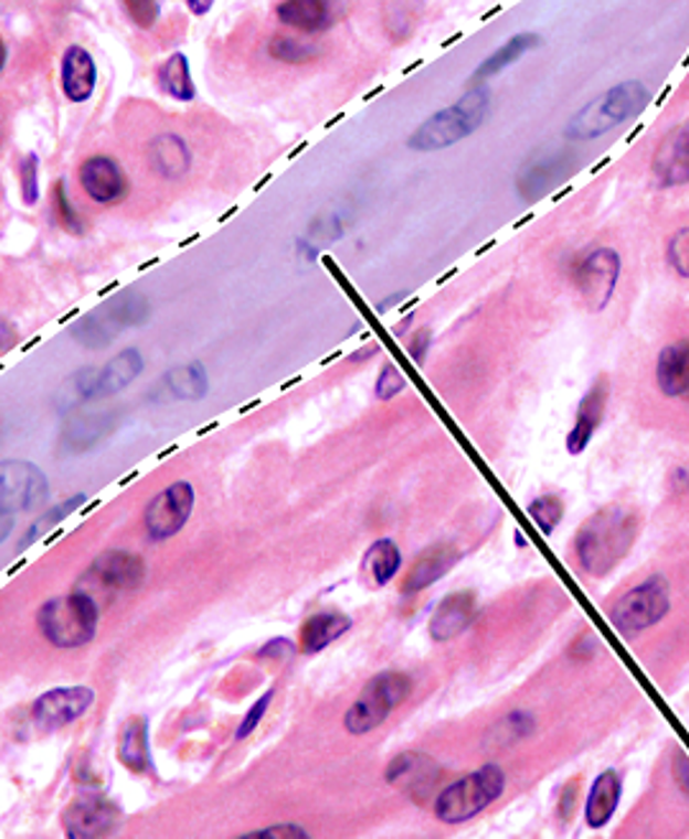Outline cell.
Returning a JSON list of instances; mask_svg holds the SVG:
<instances>
[{"label": "cell", "mask_w": 689, "mask_h": 839, "mask_svg": "<svg viewBox=\"0 0 689 839\" xmlns=\"http://www.w3.org/2000/svg\"><path fill=\"white\" fill-rule=\"evenodd\" d=\"M638 516L626 506H605L577 529L574 556L590 577H605L626 559L638 537Z\"/></svg>", "instance_id": "cell-1"}, {"label": "cell", "mask_w": 689, "mask_h": 839, "mask_svg": "<svg viewBox=\"0 0 689 839\" xmlns=\"http://www.w3.org/2000/svg\"><path fill=\"white\" fill-rule=\"evenodd\" d=\"M649 103L651 93L644 82H621V85L611 87L608 93L595 97L593 103H587L585 108L574 113V118L568 123V128H564V138L572 144L595 141V138L611 134L613 128H618L626 120L642 115Z\"/></svg>", "instance_id": "cell-2"}, {"label": "cell", "mask_w": 689, "mask_h": 839, "mask_svg": "<svg viewBox=\"0 0 689 839\" xmlns=\"http://www.w3.org/2000/svg\"><path fill=\"white\" fill-rule=\"evenodd\" d=\"M488 110L490 89L486 85H473V89H467L449 108L430 115L406 138V148H412V151H439V148L455 146L483 126V120L488 118Z\"/></svg>", "instance_id": "cell-3"}, {"label": "cell", "mask_w": 689, "mask_h": 839, "mask_svg": "<svg viewBox=\"0 0 689 839\" xmlns=\"http://www.w3.org/2000/svg\"><path fill=\"white\" fill-rule=\"evenodd\" d=\"M97 623H100V605L85 590L52 597L36 613L41 636L64 651L89 644L97 633Z\"/></svg>", "instance_id": "cell-4"}, {"label": "cell", "mask_w": 689, "mask_h": 839, "mask_svg": "<svg viewBox=\"0 0 689 839\" xmlns=\"http://www.w3.org/2000/svg\"><path fill=\"white\" fill-rule=\"evenodd\" d=\"M506 788V771L488 763L480 771L463 776L449 784L434 801V817L445 825H463V821L478 817L490 804L500 799Z\"/></svg>", "instance_id": "cell-5"}, {"label": "cell", "mask_w": 689, "mask_h": 839, "mask_svg": "<svg viewBox=\"0 0 689 839\" xmlns=\"http://www.w3.org/2000/svg\"><path fill=\"white\" fill-rule=\"evenodd\" d=\"M412 694V679L404 671H381L360 689L356 702L344 712V730L350 735H368L381 728L399 704Z\"/></svg>", "instance_id": "cell-6"}, {"label": "cell", "mask_w": 689, "mask_h": 839, "mask_svg": "<svg viewBox=\"0 0 689 839\" xmlns=\"http://www.w3.org/2000/svg\"><path fill=\"white\" fill-rule=\"evenodd\" d=\"M669 582L661 574H654V577L644 580L634 590H628L626 595L615 599L608 618L621 636L630 638L659 623L669 613Z\"/></svg>", "instance_id": "cell-7"}, {"label": "cell", "mask_w": 689, "mask_h": 839, "mask_svg": "<svg viewBox=\"0 0 689 839\" xmlns=\"http://www.w3.org/2000/svg\"><path fill=\"white\" fill-rule=\"evenodd\" d=\"M49 480L41 467L26 459L0 463V516L29 513L46 503Z\"/></svg>", "instance_id": "cell-8"}, {"label": "cell", "mask_w": 689, "mask_h": 839, "mask_svg": "<svg viewBox=\"0 0 689 839\" xmlns=\"http://www.w3.org/2000/svg\"><path fill=\"white\" fill-rule=\"evenodd\" d=\"M621 256L618 251L611 245H601V248L590 251L572 270V282L577 286L582 301L587 304V309L603 311L608 307L615 286L621 278Z\"/></svg>", "instance_id": "cell-9"}, {"label": "cell", "mask_w": 689, "mask_h": 839, "mask_svg": "<svg viewBox=\"0 0 689 839\" xmlns=\"http://www.w3.org/2000/svg\"><path fill=\"white\" fill-rule=\"evenodd\" d=\"M144 577H146V564L141 556L130 554V551L126 549H110V551H103V554L89 564L80 590L89 592V595L97 590L134 592L141 587Z\"/></svg>", "instance_id": "cell-10"}, {"label": "cell", "mask_w": 689, "mask_h": 839, "mask_svg": "<svg viewBox=\"0 0 689 839\" xmlns=\"http://www.w3.org/2000/svg\"><path fill=\"white\" fill-rule=\"evenodd\" d=\"M77 182L87 200L100 208H115V204L126 202L130 192L126 169L108 153L87 156L77 169Z\"/></svg>", "instance_id": "cell-11"}, {"label": "cell", "mask_w": 689, "mask_h": 839, "mask_svg": "<svg viewBox=\"0 0 689 839\" xmlns=\"http://www.w3.org/2000/svg\"><path fill=\"white\" fill-rule=\"evenodd\" d=\"M194 508V488L190 482H174L159 496L151 498V503L144 511V525L149 537L161 541L179 533L190 521Z\"/></svg>", "instance_id": "cell-12"}, {"label": "cell", "mask_w": 689, "mask_h": 839, "mask_svg": "<svg viewBox=\"0 0 689 839\" xmlns=\"http://www.w3.org/2000/svg\"><path fill=\"white\" fill-rule=\"evenodd\" d=\"M123 814L108 796L85 794L64 811V832L72 839L108 837L120 827Z\"/></svg>", "instance_id": "cell-13"}, {"label": "cell", "mask_w": 689, "mask_h": 839, "mask_svg": "<svg viewBox=\"0 0 689 839\" xmlns=\"http://www.w3.org/2000/svg\"><path fill=\"white\" fill-rule=\"evenodd\" d=\"M95 702V692L89 687H60L41 694L31 710L34 725L44 732H54L77 722Z\"/></svg>", "instance_id": "cell-14"}, {"label": "cell", "mask_w": 689, "mask_h": 839, "mask_svg": "<svg viewBox=\"0 0 689 839\" xmlns=\"http://www.w3.org/2000/svg\"><path fill=\"white\" fill-rule=\"evenodd\" d=\"M651 179L661 189L689 184V120L661 138L651 159Z\"/></svg>", "instance_id": "cell-15"}, {"label": "cell", "mask_w": 689, "mask_h": 839, "mask_svg": "<svg viewBox=\"0 0 689 839\" xmlns=\"http://www.w3.org/2000/svg\"><path fill=\"white\" fill-rule=\"evenodd\" d=\"M118 424V411H80L64 424L60 447L67 455H80L108 439Z\"/></svg>", "instance_id": "cell-16"}, {"label": "cell", "mask_w": 689, "mask_h": 839, "mask_svg": "<svg viewBox=\"0 0 689 839\" xmlns=\"http://www.w3.org/2000/svg\"><path fill=\"white\" fill-rule=\"evenodd\" d=\"M608 396H611L608 378H597V381L593 383V389H590L585 393V399L580 401L577 416H574V424L568 434V452L570 455H582V452L587 449V444L593 442L595 429L601 426L603 416H605Z\"/></svg>", "instance_id": "cell-17"}, {"label": "cell", "mask_w": 689, "mask_h": 839, "mask_svg": "<svg viewBox=\"0 0 689 839\" xmlns=\"http://www.w3.org/2000/svg\"><path fill=\"white\" fill-rule=\"evenodd\" d=\"M62 93L70 103H87L97 87V64L85 46L72 44L64 49L60 64Z\"/></svg>", "instance_id": "cell-18"}, {"label": "cell", "mask_w": 689, "mask_h": 839, "mask_svg": "<svg viewBox=\"0 0 689 839\" xmlns=\"http://www.w3.org/2000/svg\"><path fill=\"white\" fill-rule=\"evenodd\" d=\"M475 613H478V599H475V592L470 590H459L453 592V595L442 599L434 610L432 620H430V636L437 640V644H445V640L457 638L467 625L473 623Z\"/></svg>", "instance_id": "cell-19"}, {"label": "cell", "mask_w": 689, "mask_h": 839, "mask_svg": "<svg viewBox=\"0 0 689 839\" xmlns=\"http://www.w3.org/2000/svg\"><path fill=\"white\" fill-rule=\"evenodd\" d=\"M146 159L163 182H179L192 169V148L177 134H161L149 141Z\"/></svg>", "instance_id": "cell-20"}, {"label": "cell", "mask_w": 689, "mask_h": 839, "mask_svg": "<svg viewBox=\"0 0 689 839\" xmlns=\"http://www.w3.org/2000/svg\"><path fill=\"white\" fill-rule=\"evenodd\" d=\"M276 19L301 34H322L335 23V3L332 0H282L276 6Z\"/></svg>", "instance_id": "cell-21"}, {"label": "cell", "mask_w": 689, "mask_h": 839, "mask_svg": "<svg viewBox=\"0 0 689 839\" xmlns=\"http://www.w3.org/2000/svg\"><path fill=\"white\" fill-rule=\"evenodd\" d=\"M568 163H570V156L564 151L544 156V159H539V161H527L523 163V169L519 171V177H516V192H519L523 202L541 200L549 189L560 182Z\"/></svg>", "instance_id": "cell-22"}, {"label": "cell", "mask_w": 689, "mask_h": 839, "mask_svg": "<svg viewBox=\"0 0 689 839\" xmlns=\"http://www.w3.org/2000/svg\"><path fill=\"white\" fill-rule=\"evenodd\" d=\"M656 385L667 399L689 393V340H677L661 348L656 358Z\"/></svg>", "instance_id": "cell-23"}, {"label": "cell", "mask_w": 689, "mask_h": 839, "mask_svg": "<svg viewBox=\"0 0 689 839\" xmlns=\"http://www.w3.org/2000/svg\"><path fill=\"white\" fill-rule=\"evenodd\" d=\"M457 559H459V551L447 544H439V546H432L430 551H424V554L414 562L412 570H409L404 584H401V592H404V595H416V592L432 587L434 582H439L449 570H453V566L457 564Z\"/></svg>", "instance_id": "cell-24"}, {"label": "cell", "mask_w": 689, "mask_h": 839, "mask_svg": "<svg viewBox=\"0 0 689 839\" xmlns=\"http://www.w3.org/2000/svg\"><path fill=\"white\" fill-rule=\"evenodd\" d=\"M144 373V355L138 348H126L97 370V399L126 391Z\"/></svg>", "instance_id": "cell-25"}, {"label": "cell", "mask_w": 689, "mask_h": 839, "mask_svg": "<svg viewBox=\"0 0 689 839\" xmlns=\"http://www.w3.org/2000/svg\"><path fill=\"white\" fill-rule=\"evenodd\" d=\"M621 792H623V780L618 776V771L608 768L595 778V784L593 788H590V796H587V806H585L587 827L603 829L605 825H608L615 809H618Z\"/></svg>", "instance_id": "cell-26"}, {"label": "cell", "mask_w": 689, "mask_h": 839, "mask_svg": "<svg viewBox=\"0 0 689 839\" xmlns=\"http://www.w3.org/2000/svg\"><path fill=\"white\" fill-rule=\"evenodd\" d=\"M352 620L340 610L315 613L301 625V651L319 654L350 630Z\"/></svg>", "instance_id": "cell-27"}, {"label": "cell", "mask_w": 689, "mask_h": 839, "mask_svg": "<svg viewBox=\"0 0 689 839\" xmlns=\"http://www.w3.org/2000/svg\"><path fill=\"white\" fill-rule=\"evenodd\" d=\"M118 761L134 773H146L151 768L149 722H146V718H134L126 722L118 740Z\"/></svg>", "instance_id": "cell-28"}, {"label": "cell", "mask_w": 689, "mask_h": 839, "mask_svg": "<svg viewBox=\"0 0 689 839\" xmlns=\"http://www.w3.org/2000/svg\"><path fill=\"white\" fill-rule=\"evenodd\" d=\"M161 385L177 401H202L210 391V378L202 363L174 365L163 373Z\"/></svg>", "instance_id": "cell-29"}, {"label": "cell", "mask_w": 689, "mask_h": 839, "mask_svg": "<svg viewBox=\"0 0 689 839\" xmlns=\"http://www.w3.org/2000/svg\"><path fill=\"white\" fill-rule=\"evenodd\" d=\"M539 44H541L539 34H516V36H511L506 41V44H500L496 52L488 56V60L480 62V67L475 70V74H473V85H483V82L496 77L498 72L511 67L513 62H519L523 54L531 52V49H537Z\"/></svg>", "instance_id": "cell-30"}, {"label": "cell", "mask_w": 689, "mask_h": 839, "mask_svg": "<svg viewBox=\"0 0 689 839\" xmlns=\"http://www.w3.org/2000/svg\"><path fill=\"white\" fill-rule=\"evenodd\" d=\"M100 315L108 319L113 327L118 329H130V327H141L149 322L151 307L149 299L138 291H120L118 296H113L110 301L103 304Z\"/></svg>", "instance_id": "cell-31"}, {"label": "cell", "mask_w": 689, "mask_h": 839, "mask_svg": "<svg viewBox=\"0 0 689 839\" xmlns=\"http://www.w3.org/2000/svg\"><path fill=\"white\" fill-rule=\"evenodd\" d=\"M97 399V368L87 365L80 368L77 373H72L54 393V406L62 414H70L80 406H85L87 401Z\"/></svg>", "instance_id": "cell-32"}, {"label": "cell", "mask_w": 689, "mask_h": 839, "mask_svg": "<svg viewBox=\"0 0 689 839\" xmlns=\"http://www.w3.org/2000/svg\"><path fill=\"white\" fill-rule=\"evenodd\" d=\"M159 87L177 103H192L197 97V87L192 82L190 60L182 52L171 54L159 70Z\"/></svg>", "instance_id": "cell-33"}, {"label": "cell", "mask_w": 689, "mask_h": 839, "mask_svg": "<svg viewBox=\"0 0 689 839\" xmlns=\"http://www.w3.org/2000/svg\"><path fill=\"white\" fill-rule=\"evenodd\" d=\"M399 566H401V551L391 539L375 541V544L365 551L363 572L371 577L373 587H383V584H389L393 577H396Z\"/></svg>", "instance_id": "cell-34"}, {"label": "cell", "mask_w": 689, "mask_h": 839, "mask_svg": "<svg viewBox=\"0 0 689 839\" xmlns=\"http://www.w3.org/2000/svg\"><path fill=\"white\" fill-rule=\"evenodd\" d=\"M437 768L432 766V761L426 758L422 753H401L396 758L391 761V766L385 768V780L389 784H399V780H406L409 788L416 792V788H430V780L426 776L434 773Z\"/></svg>", "instance_id": "cell-35"}, {"label": "cell", "mask_w": 689, "mask_h": 839, "mask_svg": "<svg viewBox=\"0 0 689 839\" xmlns=\"http://www.w3.org/2000/svg\"><path fill=\"white\" fill-rule=\"evenodd\" d=\"M85 500H87L85 492H80V496H72V498L64 500V503L49 508L46 513H41L36 518V521L29 525L26 533H23V539L19 541V551H26L29 546H34L39 539L46 537V531L56 529V525H60L64 521V518H70L72 513L80 511V508L85 506Z\"/></svg>", "instance_id": "cell-36"}, {"label": "cell", "mask_w": 689, "mask_h": 839, "mask_svg": "<svg viewBox=\"0 0 689 839\" xmlns=\"http://www.w3.org/2000/svg\"><path fill=\"white\" fill-rule=\"evenodd\" d=\"M120 329L113 327L108 319H105L100 311H93V315H85L80 319V322H75L70 327V334L72 340L80 342L82 348L87 350H100V348H108V344L118 337Z\"/></svg>", "instance_id": "cell-37"}, {"label": "cell", "mask_w": 689, "mask_h": 839, "mask_svg": "<svg viewBox=\"0 0 689 839\" xmlns=\"http://www.w3.org/2000/svg\"><path fill=\"white\" fill-rule=\"evenodd\" d=\"M534 730H537L534 714L519 710L500 720L498 725L488 732L486 743H490L494 747H508V745L519 743V740L523 737H529Z\"/></svg>", "instance_id": "cell-38"}, {"label": "cell", "mask_w": 689, "mask_h": 839, "mask_svg": "<svg viewBox=\"0 0 689 839\" xmlns=\"http://www.w3.org/2000/svg\"><path fill=\"white\" fill-rule=\"evenodd\" d=\"M319 54V49L309 41H299L292 36H274L268 41V56L274 62L284 64H305Z\"/></svg>", "instance_id": "cell-39"}, {"label": "cell", "mask_w": 689, "mask_h": 839, "mask_svg": "<svg viewBox=\"0 0 689 839\" xmlns=\"http://www.w3.org/2000/svg\"><path fill=\"white\" fill-rule=\"evenodd\" d=\"M527 511L531 516V521L539 525V531L544 533V537H549V533H554V529L562 521L564 503L556 496H539L531 500Z\"/></svg>", "instance_id": "cell-40"}, {"label": "cell", "mask_w": 689, "mask_h": 839, "mask_svg": "<svg viewBox=\"0 0 689 839\" xmlns=\"http://www.w3.org/2000/svg\"><path fill=\"white\" fill-rule=\"evenodd\" d=\"M54 215H56V220H60V225L67 230V233H72V235L85 233V222H82L77 208L72 204L67 184L64 182L54 184Z\"/></svg>", "instance_id": "cell-41"}, {"label": "cell", "mask_w": 689, "mask_h": 839, "mask_svg": "<svg viewBox=\"0 0 689 839\" xmlns=\"http://www.w3.org/2000/svg\"><path fill=\"white\" fill-rule=\"evenodd\" d=\"M39 156L36 153H29L26 159H23L19 163V192H21V200L26 208H34V204H39V197H41V184H39V174H41V167H39Z\"/></svg>", "instance_id": "cell-42"}, {"label": "cell", "mask_w": 689, "mask_h": 839, "mask_svg": "<svg viewBox=\"0 0 689 839\" xmlns=\"http://www.w3.org/2000/svg\"><path fill=\"white\" fill-rule=\"evenodd\" d=\"M667 261H669V266L675 268L677 276L689 278V225L679 227L677 233L669 237Z\"/></svg>", "instance_id": "cell-43"}, {"label": "cell", "mask_w": 689, "mask_h": 839, "mask_svg": "<svg viewBox=\"0 0 689 839\" xmlns=\"http://www.w3.org/2000/svg\"><path fill=\"white\" fill-rule=\"evenodd\" d=\"M161 3L163 0H123L130 21H134L138 29L156 26V21H159V15H161Z\"/></svg>", "instance_id": "cell-44"}, {"label": "cell", "mask_w": 689, "mask_h": 839, "mask_svg": "<svg viewBox=\"0 0 689 839\" xmlns=\"http://www.w3.org/2000/svg\"><path fill=\"white\" fill-rule=\"evenodd\" d=\"M404 391H406V378H404V373H401V370L396 365H393V363H389L379 373V381H375V399H379V401H391V399H396L399 393H404Z\"/></svg>", "instance_id": "cell-45"}, {"label": "cell", "mask_w": 689, "mask_h": 839, "mask_svg": "<svg viewBox=\"0 0 689 839\" xmlns=\"http://www.w3.org/2000/svg\"><path fill=\"white\" fill-rule=\"evenodd\" d=\"M271 699H274V692H266L264 697H261V699H258V702H256V704H253V707H251L248 714H245L243 722H241V728H237V730H235V737H237V740H245V737H248V735H251V732H253V730H256V728H258V722H261V720H264V714H266V710H268Z\"/></svg>", "instance_id": "cell-46"}, {"label": "cell", "mask_w": 689, "mask_h": 839, "mask_svg": "<svg viewBox=\"0 0 689 839\" xmlns=\"http://www.w3.org/2000/svg\"><path fill=\"white\" fill-rule=\"evenodd\" d=\"M344 220L340 215H325L322 220L311 222V235H317L319 241H338V237L344 235Z\"/></svg>", "instance_id": "cell-47"}, {"label": "cell", "mask_w": 689, "mask_h": 839, "mask_svg": "<svg viewBox=\"0 0 689 839\" xmlns=\"http://www.w3.org/2000/svg\"><path fill=\"white\" fill-rule=\"evenodd\" d=\"M430 344H432V332L426 327L420 329V332H414L412 340H409V355H412L416 365H424L426 352H430Z\"/></svg>", "instance_id": "cell-48"}, {"label": "cell", "mask_w": 689, "mask_h": 839, "mask_svg": "<svg viewBox=\"0 0 689 839\" xmlns=\"http://www.w3.org/2000/svg\"><path fill=\"white\" fill-rule=\"evenodd\" d=\"M577 796H580V780L574 778L572 784L564 786V792L560 796V806H556V814H560L562 821L572 819V811H574V804H577Z\"/></svg>", "instance_id": "cell-49"}, {"label": "cell", "mask_w": 689, "mask_h": 839, "mask_svg": "<svg viewBox=\"0 0 689 839\" xmlns=\"http://www.w3.org/2000/svg\"><path fill=\"white\" fill-rule=\"evenodd\" d=\"M256 837H309L305 827L297 825H276V827H266L258 829V832L245 835V839H256Z\"/></svg>", "instance_id": "cell-50"}, {"label": "cell", "mask_w": 689, "mask_h": 839, "mask_svg": "<svg viewBox=\"0 0 689 839\" xmlns=\"http://www.w3.org/2000/svg\"><path fill=\"white\" fill-rule=\"evenodd\" d=\"M258 656L261 658H292L294 656V646L289 644V640L276 638V640H271L268 646L261 648Z\"/></svg>", "instance_id": "cell-51"}, {"label": "cell", "mask_w": 689, "mask_h": 839, "mask_svg": "<svg viewBox=\"0 0 689 839\" xmlns=\"http://www.w3.org/2000/svg\"><path fill=\"white\" fill-rule=\"evenodd\" d=\"M595 648H597V638L593 636V633H585V636H582V638L577 640V644L572 646L570 656H572V658H590V656L595 654Z\"/></svg>", "instance_id": "cell-52"}, {"label": "cell", "mask_w": 689, "mask_h": 839, "mask_svg": "<svg viewBox=\"0 0 689 839\" xmlns=\"http://www.w3.org/2000/svg\"><path fill=\"white\" fill-rule=\"evenodd\" d=\"M675 776H677V784L682 792L689 796V758L685 753L677 755L675 761Z\"/></svg>", "instance_id": "cell-53"}, {"label": "cell", "mask_w": 689, "mask_h": 839, "mask_svg": "<svg viewBox=\"0 0 689 839\" xmlns=\"http://www.w3.org/2000/svg\"><path fill=\"white\" fill-rule=\"evenodd\" d=\"M184 3L194 15H208L210 8L215 6V0H184Z\"/></svg>", "instance_id": "cell-54"}, {"label": "cell", "mask_w": 689, "mask_h": 839, "mask_svg": "<svg viewBox=\"0 0 689 839\" xmlns=\"http://www.w3.org/2000/svg\"><path fill=\"white\" fill-rule=\"evenodd\" d=\"M375 352H379V344H368V348L358 350V352H352V355H350V363H360V360H368V358H373V355H375Z\"/></svg>", "instance_id": "cell-55"}, {"label": "cell", "mask_w": 689, "mask_h": 839, "mask_svg": "<svg viewBox=\"0 0 689 839\" xmlns=\"http://www.w3.org/2000/svg\"><path fill=\"white\" fill-rule=\"evenodd\" d=\"M401 299H406V291H399V294H393V296H389V299H383V301H379V307H375V309H379V311H381V315H383V311H389V309H393V304H399Z\"/></svg>", "instance_id": "cell-56"}, {"label": "cell", "mask_w": 689, "mask_h": 839, "mask_svg": "<svg viewBox=\"0 0 689 839\" xmlns=\"http://www.w3.org/2000/svg\"><path fill=\"white\" fill-rule=\"evenodd\" d=\"M11 531H13V518L0 516V544H3V541L11 537Z\"/></svg>", "instance_id": "cell-57"}, {"label": "cell", "mask_w": 689, "mask_h": 839, "mask_svg": "<svg viewBox=\"0 0 689 839\" xmlns=\"http://www.w3.org/2000/svg\"><path fill=\"white\" fill-rule=\"evenodd\" d=\"M11 342H13V332H11V327H8V325L0 322V350H6V348H8V344H11Z\"/></svg>", "instance_id": "cell-58"}, {"label": "cell", "mask_w": 689, "mask_h": 839, "mask_svg": "<svg viewBox=\"0 0 689 839\" xmlns=\"http://www.w3.org/2000/svg\"><path fill=\"white\" fill-rule=\"evenodd\" d=\"M6 62H8V46H6L3 36H0V72L6 70Z\"/></svg>", "instance_id": "cell-59"}]
</instances>
